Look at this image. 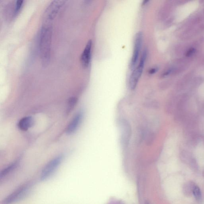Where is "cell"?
Masks as SVG:
<instances>
[{
    "mask_svg": "<svg viewBox=\"0 0 204 204\" xmlns=\"http://www.w3.org/2000/svg\"><path fill=\"white\" fill-rule=\"evenodd\" d=\"M52 35V26L44 25L41 29L39 48L42 65L46 67L50 60L51 43Z\"/></svg>",
    "mask_w": 204,
    "mask_h": 204,
    "instance_id": "obj_1",
    "label": "cell"
},
{
    "mask_svg": "<svg viewBox=\"0 0 204 204\" xmlns=\"http://www.w3.org/2000/svg\"><path fill=\"white\" fill-rule=\"evenodd\" d=\"M147 50L144 49L137 66L134 69L129 79V86L131 89L134 90L137 85L142 75L147 57Z\"/></svg>",
    "mask_w": 204,
    "mask_h": 204,
    "instance_id": "obj_2",
    "label": "cell"
},
{
    "mask_svg": "<svg viewBox=\"0 0 204 204\" xmlns=\"http://www.w3.org/2000/svg\"><path fill=\"white\" fill-rule=\"evenodd\" d=\"M64 0L53 1L47 7L45 11L43 19L46 22H49L53 20L56 17L59 10L65 4Z\"/></svg>",
    "mask_w": 204,
    "mask_h": 204,
    "instance_id": "obj_3",
    "label": "cell"
},
{
    "mask_svg": "<svg viewBox=\"0 0 204 204\" xmlns=\"http://www.w3.org/2000/svg\"><path fill=\"white\" fill-rule=\"evenodd\" d=\"M63 158L62 156H59L49 161L42 170L41 180H46L50 177L60 165Z\"/></svg>",
    "mask_w": 204,
    "mask_h": 204,
    "instance_id": "obj_4",
    "label": "cell"
},
{
    "mask_svg": "<svg viewBox=\"0 0 204 204\" xmlns=\"http://www.w3.org/2000/svg\"><path fill=\"white\" fill-rule=\"evenodd\" d=\"M30 183H26L20 186L13 193L7 196L3 202V204H10L19 200L24 197L30 189Z\"/></svg>",
    "mask_w": 204,
    "mask_h": 204,
    "instance_id": "obj_5",
    "label": "cell"
},
{
    "mask_svg": "<svg viewBox=\"0 0 204 204\" xmlns=\"http://www.w3.org/2000/svg\"><path fill=\"white\" fill-rule=\"evenodd\" d=\"M119 124L121 142L123 146H126L129 144L132 133L131 126L129 122L123 119H120Z\"/></svg>",
    "mask_w": 204,
    "mask_h": 204,
    "instance_id": "obj_6",
    "label": "cell"
},
{
    "mask_svg": "<svg viewBox=\"0 0 204 204\" xmlns=\"http://www.w3.org/2000/svg\"><path fill=\"white\" fill-rule=\"evenodd\" d=\"M142 33L141 32H138L135 36L133 55L131 60L130 68L132 70L135 69V67L137 63L142 47Z\"/></svg>",
    "mask_w": 204,
    "mask_h": 204,
    "instance_id": "obj_7",
    "label": "cell"
},
{
    "mask_svg": "<svg viewBox=\"0 0 204 204\" xmlns=\"http://www.w3.org/2000/svg\"><path fill=\"white\" fill-rule=\"evenodd\" d=\"M83 118V113L82 112L80 111L77 113L67 127L66 129L67 134L71 135L75 132L82 122Z\"/></svg>",
    "mask_w": 204,
    "mask_h": 204,
    "instance_id": "obj_8",
    "label": "cell"
},
{
    "mask_svg": "<svg viewBox=\"0 0 204 204\" xmlns=\"http://www.w3.org/2000/svg\"><path fill=\"white\" fill-rule=\"evenodd\" d=\"M92 46V42L91 40H89L87 42L83 53L81 54V64L83 67L84 68H87L91 60Z\"/></svg>",
    "mask_w": 204,
    "mask_h": 204,
    "instance_id": "obj_9",
    "label": "cell"
},
{
    "mask_svg": "<svg viewBox=\"0 0 204 204\" xmlns=\"http://www.w3.org/2000/svg\"><path fill=\"white\" fill-rule=\"evenodd\" d=\"M34 119L31 116H26L22 118L19 121V129L23 131H27L34 124Z\"/></svg>",
    "mask_w": 204,
    "mask_h": 204,
    "instance_id": "obj_10",
    "label": "cell"
},
{
    "mask_svg": "<svg viewBox=\"0 0 204 204\" xmlns=\"http://www.w3.org/2000/svg\"><path fill=\"white\" fill-rule=\"evenodd\" d=\"M188 100V96L184 94L182 96L181 99L179 100L177 103V111L183 112L184 109L186 102Z\"/></svg>",
    "mask_w": 204,
    "mask_h": 204,
    "instance_id": "obj_11",
    "label": "cell"
},
{
    "mask_svg": "<svg viewBox=\"0 0 204 204\" xmlns=\"http://www.w3.org/2000/svg\"><path fill=\"white\" fill-rule=\"evenodd\" d=\"M17 164H18L17 162H14L13 163V164L10 165L6 167L5 169H4V170L1 172V174H0L1 178L5 177V176L7 175V174H8V173L11 172V171H12L16 167H17Z\"/></svg>",
    "mask_w": 204,
    "mask_h": 204,
    "instance_id": "obj_12",
    "label": "cell"
},
{
    "mask_svg": "<svg viewBox=\"0 0 204 204\" xmlns=\"http://www.w3.org/2000/svg\"><path fill=\"white\" fill-rule=\"evenodd\" d=\"M193 193L195 199L197 200H199L201 198V192L199 186H193Z\"/></svg>",
    "mask_w": 204,
    "mask_h": 204,
    "instance_id": "obj_13",
    "label": "cell"
},
{
    "mask_svg": "<svg viewBox=\"0 0 204 204\" xmlns=\"http://www.w3.org/2000/svg\"><path fill=\"white\" fill-rule=\"evenodd\" d=\"M77 102V99L76 98L73 97L70 99L69 103H68V112H69L70 110H72Z\"/></svg>",
    "mask_w": 204,
    "mask_h": 204,
    "instance_id": "obj_14",
    "label": "cell"
},
{
    "mask_svg": "<svg viewBox=\"0 0 204 204\" xmlns=\"http://www.w3.org/2000/svg\"><path fill=\"white\" fill-rule=\"evenodd\" d=\"M23 2L24 1L23 0H18L17 1L15 4V9H14V13L16 14L18 13L22 6Z\"/></svg>",
    "mask_w": 204,
    "mask_h": 204,
    "instance_id": "obj_15",
    "label": "cell"
}]
</instances>
